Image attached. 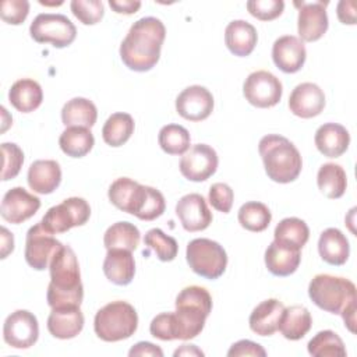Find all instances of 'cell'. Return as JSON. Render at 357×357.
<instances>
[{
	"mask_svg": "<svg viewBox=\"0 0 357 357\" xmlns=\"http://www.w3.org/2000/svg\"><path fill=\"white\" fill-rule=\"evenodd\" d=\"M165 36L166 28L159 18H139L131 25L120 45L121 61L132 71H149L159 61Z\"/></svg>",
	"mask_w": 357,
	"mask_h": 357,
	"instance_id": "cell-1",
	"label": "cell"
},
{
	"mask_svg": "<svg viewBox=\"0 0 357 357\" xmlns=\"http://www.w3.org/2000/svg\"><path fill=\"white\" fill-rule=\"evenodd\" d=\"M49 271L50 283L47 286L46 300L50 308L79 307L84 298V287L74 250L68 245H63L52 258Z\"/></svg>",
	"mask_w": 357,
	"mask_h": 357,
	"instance_id": "cell-2",
	"label": "cell"
},
{
	"mask_svg": "<svg viewBox=\"0 0 357 357\" xmlns=\"http://www.w3.org/2000/svg\"><path fill=\"white\" fill-rule=\"evenodd\" d=\"M176 311L170 312L173 340L198 336L212 311V297L205 287L187 286L176 297Z\"/></svg>",
	"mask_w": 357,
	"mask_h": 357,
	"instance_id": "cell-3",
	"label": "cell"
},
{
	"mask_svg": "<svg viewBox=\"0 0 357 357\" xmlns=\"http://www.w3.org/2000/svg\"><path fill=\"white\" fill-rule=\"evenodd\" d=\"M258 152L268 177L275 183H291L301 173V155L296 145L286 137L278 134L262 137L258 144Z\"/></svg>",
	"mask_w": 357,
	"mask_h": 357,
	"instance_id": "cell-4",
	"label": "cell"
},
{
	"mask_svg": "<svg viewBox=\"0 0 357 357\" xmlns=\"http://www.w3.org/2000/svg\"><path fill=\"white\" fill-rule=\"evenodd\" d=\"M138 328L135 308L127 301H112L98 310L93 319V329L103 342H120L128 339Z\"/></svg>",
	"mask_w": 357,
	"mask_h": 357,
	"instance_id": "cell-5",
	"label": "cell"
},
{
	"mask_svg": "<svg viewBox=\"0 0 357 357\" xmlns=\"http://www.w3.org/2000/svg\"><path fill=\"white\" fill-rule=\"evenodd\" d=\"M308 296L321 310L331 314H340L343 308L356 301V286L346 278L319 273L311 279Z\"/></svg>",
	"mask_w": 357,
	"mask_h": 357,
	"instance_id": "cell-6",
	"label": "cell"
},
{
	"mask_svg": "<svg viewBox=\"0 0 357 357\" xmlns=\"http://www.w3.org/2000/svg\"><path fill=\"white\" fill-rule=\"evenodd\" d=\"M185 258L191 271L205 279H218L227 266L225 248L211 238H194L187 244Z\"/></svg>",
	"mask_w": 357,
	"mask_h": 357,
	"instance_id": "cell-7",
	"label": "cell"
},
{
	"mask_svg": "<svg viewBox=\"0 0 357 357\" xmlns=\"http://www.w3.org/2000/svg\"><path fill=\"white\" fill-rule=\"evenodd\" d=\"M31 38L38 43H50L61 49L71 45L77 36V28L63 14L43 13L35 17L29 26Z\"/></svg>",
	"mask_w": 357,
	"mask_h": 357,
	"instance_id": "cell-8",
	"label": "cell"
},
{
	"mask_svg": "<svg viewBox=\"0 0 357 357\" xmlns=\"http://www.w3.org/2000/svg\"><path fill=\"white\" fill-rule=\"evenodd\" d=\"M91 216L89 204L79 197H70L47 209L40 223L52 234L66 233L71 227L82 226Z\"/></svg>",
	"mask_w": 357,
	"mask_h": 357,
	"instance_id": "cell-9",
	"label": "cell"
},
{
	"mask_svg": "<svg viewBox=\"0 0 357 357\" xmlns=\"http://www.w3.org/2000/svg\"><path fill=\"white\" fill-rule=\"evenodd\" d=\"M243 93L250 105L266 109L273 107L280 102L283 86L276 75L265 70H258L245 78Z\"/></svg>",
	"mask_w": 357,
	"mask_h": 357,
	"instance_id": "cell-10",
	"label": "cell"
},
{
	"mask_svg": "<svg viewBox=\"0 0 357 357\" xmlns=\"http://www.w3.org/2000/svg\"><path fill=\"white\" fill-rule=\"evenodd\" d=\"M61 247L63 244L56 240L53 234L47 231L39 222L29 227L26 233L24 257L31 268L36 271H45L49 268L52 258Z\"/></svg>",
	"mask_w": 357,
	"mask_h": 357,
	"instance_id": "cell-11",
	"label": "cell"
},
{
	"mask_svg": "<svg viewBox=\"0 0 357 357\" xmlns=\"http://www.w3.org/2000/svg\"><path fill=\"white\" fill-rule=\"evenodd\" d=\"M39 337L36 317L26 310L11 312L3 325V339L14 349H29Z\"/></svg>",
	"mask_w": 357,
	"mask_h": 357,
	"instance_id": "cell-12",
	"label": "cell"
},
{
	"mask_svg": "<svg viewBox=\"0 0 357 357\" xmlns=\"http://www.w3.org/2000/svg\"><path fill=\"white\" fill-rule=\"evenodd\" d=\"M219 165L216 151L206 144L191 146L180 159V173L190 181H205L215 174Z\"/></svg>",
	"mask_w": 357,
	"mask_h": 357,
	"instance_id": "cell-13",
	"label": "cell"
},
{
	"mask_svg": "<svg viewBox=\"0 0 357 357\" xmlns=\"http://www.w3.org/2000/svg\"><path fill=\"white\" fill-rule=\"evenodd\" d=\"M148 185H142L128 177L116 178L107 191L109 201L120 211L138 218L142 211Z\"/></svg>",
	"mask_w": 357,
	"mask_h": 357,
	"instance_id": "cell-14",
	"label": "cell"
},
{
	"mask_svg": "<svg viewBox=\"0 0 357 357\" xmlns=\"http://www.w3.org/2000/svg\"><path fill=\"white\" fill-rule=\"evenodd\" d=\"M40 208V199L28 192L24 187H13L8 190L0 205L1 218L13 225H20L32 218Z\"/></svg>",
	"mask_w": 357,
	"mask_h": 357,
	"instance_id": "cell-15",
	"label": "cell"
},
{
	"mask_svg": "<svg viewBox=\"0 0 357 357\" xmlns=\"http://www.w3.org/2000/svg\"><path fill=\"white\" fill-rule=\"evenodd\" d=\"M176 110L185 120L202 121L213 110V96L205 86H187L176 98Z\"/></svg>",
	"mask_w": 357,
	"mask_h": 357,
	"instance_id": "cell-16",
	"label": "cell"
},
{
	"mask_svg": "<svg viewBox=\"0 0 357 357\" xmlns=\"http://www.w3.org/2000/svg\"><path fill=\"white\" fill-rule=\"evenodd\" d=\"M298 6V18H297V31L301 40L315 42L321 39L328 31L329 21L325 6L328 3L315 1V3H294Z\"/></svg>",
	"mask_w": 357,
	"mask_h": 357,
	"instance_id": "cell-17",
	"label": "cell"
},
{
	"mask_svg": "<svg viewBox=\"0 0 357 357\" xmlns=\"http://www.w3.org/2000/svg\"><path fill=\"white\" fill-rule=\"evenodd\" d=\"M176 215L187 231L205 230L212 223V212L201 194L192 192L181 197L176 204Z\"/></svg>",
	"mask_w": 357,
	"mask_h": 357,
	"instance_id": "cell-18",
	"label": "cell"
},
{
	"mask_svg": "<svg viewBox=\"0 0 357 357\" xmlns=\"http://www.w3.org/2000/svg\"><path fill=\"white\" fill-rule=\"evenodd\" d=\"M305 57L304 42L294 35H283L278 38L272 46L273 63L286 74L300 71L305 63Z\"/></svg>",
	"mask_w": 357,
	"mask_h": 357,
	"instance_id": "cell-19",
	"label": "cell"
},
{
	"mask_svg": "<svg viewBox=\"0 0 357 357\" xmlns=\"http://www.w3.org/2000/svg\"><path fill=\"white\" fill-rule=\"evenodd\" d=\"M325 107V93L324 91L312 82L298 84L289 96L290 112L301 119H311L318 114Z\"/></svg>",
	"mask_w": 357,
	"mask_h": 357,
	"instance_id": "cell-20",
	"label": "cell"
},
{
	"mask_svg": "<svg viewBox=\"0 0 357 357\" xmlns=\"http://www.w3.org/2000/svg\"><path fill=\"white\" fill-rule=\"evenodd\" d=\"M84 322V314L78 305L52 308L47 317V331L57 339H73L82 331Z\"/></svg>",
	"mask_w": 357,
	"mask_h": 357,
	"instance_id": "cell-21",
	"label": "cell"
},
{
	"mask_svg": "<svg viewBox=\"0 0 357 357\" xmlns=\"http://www.w3.org/2000/svg\"><path fill=\"white\" fill-rule=\"evenodd\" d=\"M314 142L324 156L339 158L349 148L350 134L342 124L325 123L315 131Z\"/></svg>",
	"mask_w": 357,
	"mask_h": 357,
	"instance_id": "cell-22",
	"label": "cell"
},
{
	"mask_svg": "<svg viewBox=\"0 0 357 357\" xmlns=\"http://www.w3.org/2000/svg\"><path fill=\"white\" fill-rule=\"evenodd\" d=\"M132 251L113 248L107 250L103 261V273L109 282L117 286H127L135 275V261Z\"/></svg>",
	"mask_w": 357,
	"mask_h": 357,
	"instance_id": "cell-23",
	"label": "cell"
},
{
	"mask_svg": "<svg viewBox=\"0 0 357 357\" xmlns=\"http://www.w3.org/2000/svg\"><path fill=\"white\" fill-rule=\"evenodd\" d=\"M284 305L278 298H268L259 303L250 314V329L259 336H271L278 328Z\"/></svg>",
	"mask_w": 357,
	"mask_h": 357,
	"instance_id": "cell-24",
	"label": "cell"
},
{
	"mask_svg": "<svg viewBox=\"0 0 357 357\" xmlns=\"http://www.w3.org/2000/svg\"><path fill=\"white\" fill-rule=\"evenodd\" d=\"M28 185L38 194H52L61 183V169L56 160H35L28 169Z\"/></svg>",
	"mask_w": 357,
	"mask_h": 357,
	"instance_id": "cell-25",
	"label": "cell"
},
{
	"mask_svg": "<svg viewBox=\"0 0 357 357\" xmlns=\"http://www.w3.org/2000/svg\"><path fill=\"white\" fill-rule=\"evenodd\" d=\"M258 40V33L254 25L244 20H234L225 29V43L230 53L238 57H245L252 53Z\"/></svg>",
	"mask_w": 357,
	"mask_h": 357,
	"instance_id": "cell-26",
	"label": "cell"
},
{
	"mask_svg": "<svg viewBox=\"0 0 357 357\" xmlns=\"http://www.w3.org/2000/svg\"><path fill=\"white\" fill-rule=\"evenodd\" d=\"M300 250L272 241L265 251V265L275 276H289L294 273L300 265Z\"/></svg>",
	"mask_w": 357,
	"mask_h": 357,
	"instance_id": "cell-27",
	"label": "cell"
},
{
	"mask_svg": "<svg viewBox=\"0 0 357 357\" xmlns=\"http://www.w3.org/2000/svg\"><path fill=\"white\" fill-rule=\"evenodd\" d=\"M318 252L329 265H343L349 259L350 245L346 236L336 227L325 229L318 240Z\"/></svg>",
	"mask_w": 357,
	"mask_h": 357,
	"instance_id": "cell-28",
	"label": "cell"
},
{
	"mask_svg": "<svg viewBox=\"0 0 357 357\" xmlns=\"http://www.w3.org/2000/svg\"><path fill=\"white\" fill-rule=\"evenodd\" d=\"M8 100L18 112L31 113L42 105V86L31 78L18 79L8 91Z\"/></svg>",
	"mask_w": 357,
	"mask_h": 357,
	"instance_id": "cell-29",
	"label": "cell"
},
{
	"mask_svg": "<svg viewBox=\"0 0 357 357\" xmlns=\"http://www.w3.org/2000/svg\"><path fill=\"white\" fill-rule=\"evenodd\" d=\"M312 318L310 311L304 305H290L283 310L279 328L280 333L287 340H300L311 329Z\"/></svg>",
	"mask_w": 357,
	"mask_h": 357,
	"instance_id": "cell-30",
	"label": "cell"
},
{
	"mask_svg": "<svg viewBox=\"0 0 357 357\" xmlns=\"http://www.w3.org/2000/svg\"><path fill=\"white\" fill-rule=\"evenodd\" d=\"M98 119V110L93 102L86 98H73L61 109V121L66 127L91 128Z\"/></svg>",
	"mask_w": 357,
	"mask_h": 357,
	"instance_id": "cell-31",
	"label": "cell"
},
{
	"mask_svg": "<svg viewBox=\"0 0 357 357\" xmlns=\"http://www.w3.org/2000/svg\"><path fill=\"white\" fill-rule=\"evenodd\" d=\"M310 238V229L303 219L284 218L282 219L273 231V241L301 250Z\"/></svg>",
	"mask_w": 357,
	"mask_h": 357,
	"instance_id": "cell-32",
	"label": "cell"
},
{
	"mask_svg": "<svg viewBox=\"0 0 357 357\" xmlns=\"http://www.w3.org/2000/svg\"><path fill=\"white\" fill-rule=\"evenodd\" d=\"M59 145L67 156L82 158L93 148L95 138L89 128L73 126L67 127L61 132L59 138Z\"/></svg>",
	"mask_w": 357,
	"mask_h": 357,
	"instance_id": "cell-33",
	"label": "cell"
},
{
	"mask_svg": "<svg viewBox=\"0 0 357 357\" xmlns=\"http://www.w3.org/2000/svg\"><path fill=\"white\" fill-rule=\"evenodd\" d=\"M317 184L319 191L331 198L337 199L346 192L347 176L344 169L337 163H324L317 174Z\"/></svg>",
	"mask_w": 357,
	"mask_h": 357,
	"instance_id": "cell-34",
	"label": "cell"
},
{
	"mask_svg": "<svg viewBox=\"0 0 357 357\" xmlns=\"http://www.w3.org/2000/svg\"><path fill=\"white\" fill-rule=\"evenodd\" d=\"M134 127L135 124L131 114L123 112L113 113L102 127V138L113 148L121 146L131 138Z\"/></svg>",
	"mask_w": 357,
	"mask_h": 357,
	"instance_id": "cell-35",
	"label": "cell"
},
{
	"mask_svg": "<svg viewBox=\"0 0 357 357\" xmlns=\"http://www.w3.org/2000/svg\"><path fill=\"white\" fill-rule=\"evenodd\" d=\"M141 240V233L137 226L130 222L113 223L103 236V244L107 250L121 248L134 251Z\"/></svg>",
	"mask_w": 357,
	"mask_h": 357,
	"instance_id": "cell-36",
	"label": "cell"
},
{
	"mask_svg": "<svg viewBox=\"0 0 357 357\" xmlns=\"http://www.w3.org/2000/svg\"><path fill=\"white\" fill-rule=\"evenodd\" d=\"M237 219L241 227H244L245 230L259 233L268 229L272 220V213L265 204L258 201H250L240 206Z\"/></svg>",
	"mask_w": 357,
	"mask_h": 357,
	"instance_id": "cell-37",
	"label": "cell"
},
{
	"mask_svg": "<svg viewBox=\"0 0 357 357\" xmlns=\"http://www.w3.org/2000/svg\"><path fill=\"white\" fill-rule=\"evenodd\" d=\"M190 132L180 124L163 126L158 135L160 148L169 155H184L190 149Z\"/></svg>",
	"mask_w": 357,
	"mask_h": 357,
	"instance_id": "cell-38",
	"label": "cell"
},
{
	"mask_svg": "<svg viewBox=\"0 0 357 357\" xmlns=\"http://www.w3.org/2000/svg\"><path fill=\"white\" fill-rule=\"evenodd\" d=\"M308 353L315 357H344L346 349L343 340L333 331L318 332L307 344Z\"/></svg>",
	"mask_w": 357,
	"mask_h": 357,
	"instance_id": "cell-39",
	"label": "cell"
},
{
	"mask_svg": "<svg viewBox=\"0 0 357 357\" xmlns=\"http://www.w3.org/2000/svg\"><path fill=\"white\" fill-rule=\"evenodd\" d=\"M144 243L156 254L158 259L163 262L173 261L178 251L177 241L172 236H167L165 231L156 227L146 231Z\"/></svg>",
	"mask_w": 357,
	"mask_h": 357,
	"instance_id": "cell-40",
	"label": "cell"
},
{
	"mask_svg": "<svg viewBox=\"0 0 357 357\" xmlns=\"http://www.w3.org/2000/svg\"><path fill=\"white\" fill-rule=\"evenodd\" d=\"M70 8L74 17L84 25L98 24L105 14L103 3L99 0H73Z\"/></svg>",
	"mask_w": 357,
	"mask_h": 357,
	"instance_id": "cell-41",
	"label": "cell"
},
{
	"mask_svg": "<svg viewBox=\"0 0 357 357\" xmlns=\"http://www.w3.org/2000/svg\"><path fill=\"white\" fill-rule=\"evenodd\" d=\"M1 155H3L1 180L7 181L17 177V174L20 173L24 163V152L14 142H3Z\"/></svg>",
	"mask_w": 357,
	"mask_h": 357,
	"instance_id": "cell-42",
	"label": "cell"
},
{
	"mask_svg": "<svg viewBox=\"0 0 357 357\" xmlns=\"http://www.w3.org/2000/svg\"><path fill=\"white\" fill-rule=\"evenodd\" d=\"M248 13L261 21H272L278 18L284 8L283 0H251L247 1Z\"/></svg>",
	"mask_w": 357,
	"mask_h": 357,
	"instance_id": "cell-43",
	"label": "cell"
},
{
	"mask_svg": "<svg viewBox=\"0 0 357 357\" xmlns=\"http://www.w3.org/2000/svg\"><path fill=\"white\" fill-rule=\"evenodd\" d=\"M29 13V1L26 0H3L0 4L1 20L11 25L22 24Z\"/></svg>",
	"mask_w": 357,
	"mask_h": 357,
	"instance_id": "cell-44",
	"label": "cell"
},
{
	"mask_svg": "<svg viewBox=\"0 0 357 357\" xmlns=\"http://www.w3.org/2000/svg\"><path fill=\"white\" fill-rule=\"evenodd\" d=\"M233 199H234V192L229 184L215 183L211 185L208 201L216 211L229 213L233 206Z\"/></svg>",
	"mask_w": 357,
	"mask_h": 357,
	"instance_id": "cell-45",
	"label": "cell"
},
{
	"mask_svg": "<svg viewBox=\"0 0 357 357\" xmlns=\"http://www.w3.org/2000/svg\"><path fill=\"white\" fill-rule=\"evenodd\" d=\"M229 357H241V356H257V357H265L266 351L265 349L248 339H243L238 340L236 343H233L227 351Z\"/></svg>",
	"mask_w": 357,
	"mask_h": 357,
	"instance_id": "cell-46",
	"label": "cell"
},
{
	"mask_svg": "<svg viewBox=\"0 0 357 357\" xmlns=\"http://www.w3.org/2000/svg\"><path fill=\"white\" fill-rule=\"evenodd\" d=\"M336 14L342 24L354 25L356 24V3L351 0H340L337 3Z\"/></svg>",
	"mask_w": 357,
	"mask_h": 357,
	"instance_id": "cell-47",
	"label": "cell"
},
{
	"mask_svg": "<svg viewBox=\"0 0 357 357\" xmlns=\"http://www.w3.org/2000/svg\"><path fill=\"white\" fill-rule=\"evenodd\" d=\"M130 357H135V356H155V357H163V351L160 347H158L156 344L151 343V342H138L135 343L130 351H128Z\"/></svg>",
	"mask_w": 357,
	"mask_h": 357,
	"instance_id": "cell-48",
	"label": "cell"
},
{
	"mask_svg": "<svg viewBox=\"0 0 357 357\" xmlns=\"http://www.w3.org/2000/svg\"><path fill=\"white\" fill-rule=\"evenodd\" d=\"M109 6L117 14L131 15L139 10L141 1H138V0H109Z\"/></svg>",
	"mask_w": 357,
	"mask_h": 357,
	"instance_id": "cell-49",
	"label": "cell"
},
{
	"mask_svg": "<svg viewBox=\"0 0 357 357\" xmlns=\"http://www.w3.org/2000/svg\"><path fill=\"white\" fill-rule=\"evenodd\" d=\"M0 231H1V257L0 258L4 259L14 250V237H13V233H10L4 226L0 229Z\"/></svg>",
	"mask_w": 357,
	"mask_h": 357,
	"instance_id": "cell-50",
	"label": "cell"
},
{
	"mask_svg": "<svg viewBox=\"0 0 357 357\" xmlns=\"http://www.w3.org/2000/svg\"><path fill=\"white\" fill-rule=\"evenodd\" d=\"M343 321H344V325L347 326V329L354 333L356 329H354V325H356V301L350 303L346 308H343V311L340 312Z\"/></svg>",
	"mask_w": 357,
	"mask_h": 357,
	"instance_id": "cell-51",
	"label": "cell"
},
{
	"mask_svg": "<svg viewBox=\"0 0 357 357\" xmlns=\"http://www.w3.org/2000/svg\"><path fill=\"white\" fill-rule=\"evenodd\" d=\"M177 356H204V351L194 344H183L174 351V357Z\"/></svg>",
	"mask_w": 357,
	"mask_h": 357,
	"instance_id": "cell-52",
	"label": "cell"
}]
</instances>
